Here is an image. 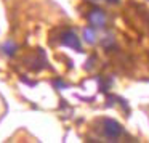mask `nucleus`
I'll return each mask as SVG.
<instances>
[{"label": "nucleus", "instance_id": "f257e3e1", "mask_svg": "<svg viewBox=\"0 0 149 143\" xmlns=\"http://www.w3.org/2000/svg\"><path fill=\"white\" fill-rule=\"evenodd\" d=\"M122 133H123V129H122V125H120L117 121L109 119V117L103 119V135L106 137L107 140H111V142H117V140L122 137Z\"/></svg>", "mask_w": 149, "mask_h": 143}, {"label": "nucleus", "instance_id": "f03ea898", "mask_svg": "<svg viewBox=\"0 0 149 143\" xmlns=\"http://www.w3.org/2000/svg\"><path fill=\"white\" fill-rule=\"evenodd\" d=\"M59 42H61L63 45L69 47V48L75 50V52H82L80 40H79L77 34H75L74 31H71V29H66L64 32L61 34V37H59Z\"/></svg>", "mask_w": 149, "mask_h": 143}, {"label": "nucleus", "instance_id": "7ed1b4c3", "mask_svg": "<svg viewBox=\"0 0 149 143\" xmlns=\"http://www.w3.org/2000/svg\"><path fill=\"white\" fill-rule=\"evenodd\" d=\"M87 18H88V23H90L93 27L103 29V27L106 26V15H104V11L100 10V8H95V10H91L90 13H88Z\"/></svg>", "mask_w": 149, "mask_h": 143}, {"label": "nucleus", "instance_id": "20e7f679", "mask_svg": "<svg viewBox=\"0 0 149 143\" xmlns=\"http://www.w3.org/2000/svg\"><path fill=\"white\" fill-rule=\"evenodd\" d=\"M16 50H18V45L13 42V40H7V42L2 45V52H3V55L10 56V58L16 53Z\"/></svg>", "mask_w": 149, "mask_h": 143}, {"label": "nucleus", "instance_id": "39448f33", "mask_svg": "<svg viewBox=\"0 0 149 143\" xmlns=\"http://www.w3.org/2000/svg\"><path fill=\"white\" fill-rule=\"evenodd\" d=\"M84 40L87 43H90V45H93L95 42H96V32H95V27H85L84 29Z\"/></svg>", "mask_w": 149, "mask_h": 143}, {"label": "nucleus", "instance_id": "423d86ee", "mask_svg": "<svg viewBox=\"0 0 149 143\" xmlns=\"http://www.w3.org/2000/svg\"><path fill=\"white\" fill-rule=\"evenodd\" d=\"M95 61H96V56H90V60H88V61H87V64H85V69H87V71H90V69L93 68Z\"/></svg>", "mask_w": 149, "mask_h": 143}, {"label": "nucleus", "instance_id": "0eeeda50", "mask_svg": "<svg viewBox=\"0 0 149 143\" xmlns=\"http://www.w3.org/2000/svg\"><path fill=\"white\" fill-rule=\"evenodd\" d=\"M53 84H55V87H58V88H66V87H68V85H66L63 81H59V79H56Z\"/></svg>", "mask_w": 149, "mask_h": 143}, {"label": "nucleus", "instance_id": "6e6552de", "mask_svg": "<svg viewBox=\"0 0 149 143\" xmlns=\"http://www.w3.org/2000/svg\"><path fill=\"white\" fill-rule=\"evenodd\" d=\"M107 2H109V4H112V5H116V4H119L120 0H107Z\"/></svg>", "mask_w": 149, "mask_h": 143}, {"label": "nucleus", "instance_id": "1a4fd4ad", "mask_svg": "<svg viewBox=\"0 0 149 143\" xmlns=\"http://www.w3.org/2000/svg\"><path fill=\"white\" fill-rule=\"evenodd\" d=\"M93 2H96V0H93Z\"/></svg>", "mask_w": 149, "mask_h": 143}]
</instances>
